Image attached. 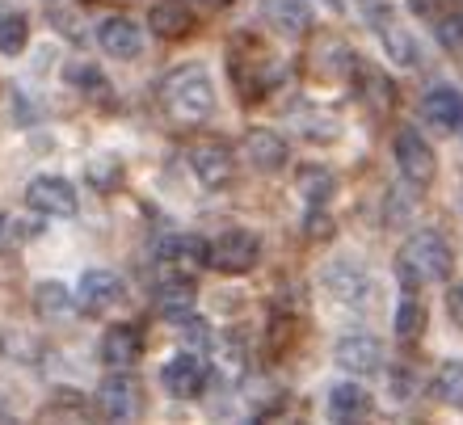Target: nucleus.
I'll list each match as a JSON object with an SVG mask.
<instances>
[{"label": "nucleus", "instance_id": "nucleus-28", "mask_svg": "<svg viewBox=\"0 0 463 425\" xmlns=\"http://www.w3.org/2000/svg\"><path fill=\"white\" fill-rule=\"evenodd\" d=\"M363 98H366V106L375 109V114H383V109L392 106V85L379 72H371V68H366V72H363Z\"/></svg>", "mask_w": 463, "mask_h": 425}, {"label": "nucleus", "instance_id": "nucleus-19", "mask_svg": "<svg viewBox=\"0 0 463 425\" xmlns=\"http://www.w3.org/2000/svg\"><path fill=\"white\" fill-rule=\"evenodd\" d=\"M160 261H165L169 269L190 274L194 266L207 261V244L198 241V236H169V241H160Z\"/></svg>", "mask_w": 463, "mask_h": 425}, {"label": "nucleus", "instance_id": "nucleus-11", "mask_svg": "<svg viewBox=\"0 0 463 425\" xmlns=\"http://www.w3.org/2000/svg\"><path fill=\"white\" fill-rule=\"evenodd\" d=\"M337 366H345L350 375H375L383 366V345L371 333H354V337L337 341Z\"/></svg>", "mask_w": 463, "mask_h": 425}, {"label": "nucleus", "instance_id": "nucleus-10", "mask_svg": "<svg viewBox=\"0 0 463 425\" xmlns=\"http://www.w3.org/2000/svg\"><path fill=\"white\" fill-rule=\"evenodd\" d=\"M25 203L38 215H55V219H72L76 215V190L63 177H34L25 190Z\"/></svg>", "mask_w": 463, "mask_h": 425}, {"label": "nucleus", "instance_id": "nucleus-3", "mask_svg": "<svg viewBox=\"0 0 463 425\" xmlns=\"http://www.w3.org/2000/svg\"><path fill=\"white\" fill-rule=\"evenodd\" d=\"M257 257H261V241L244 228H232V231H223L220 241L207 244V261L220 274H249L257 266Z\"/></svg>", "mask_w": 463, "mask_h": 425}, {"label": "nucleus", "instance_id": "nucleus-32", "mask_svg": "<svg viewBox=\"0 0 463 425\" xmlns=\"http://www.w3.org/2000/svg\"><path fill=\"white\" fill-rule=\"evenodd\" d=\"M447 312H451V320L463 328V282L451 287V295H447Z\"/></svg>", "mask_w": 463, "mask_h": 425}, {"label": "nucleus", "instance_id": "nucleus-4", "mask_svg": "<svg viewBox=\"0 0 463 425\" xmlns=\"http://www.w3.org/2000/svg\"><path fill=\"white\" fill-rule=\"evenodd\" d=\"M396 165H401L404 182L413 185V190H426L434 182V173H439V160H434L430 144L421 139V131H413V127L396 131Z\"/></svg>", "mask_w": 463, "mask_h": 425}, {"label": "nucleus", "instance_id": "nucleus-26", "mask_svg": "<svg viewBox=\"0 0 463 425\" xmlns=\"http://www.w3.org/2000/svg\"><path fill=\"white\" fill-rule=\"evenodd\" d=\"M34 307L43 312V316H63L68 307H72V299H68V287H60V282H38L34 291Z\"/></svg>", "mask_w": 463, "mask_h": 425}, {"label": "nucleus", "instance_id": "nucleus-31", "mask_svg": "<svg viewBox=\"0 0 463 425\" xmlns=\"http://www.w3.org/2000/svg\"><path fill=\"white\" fill-rule=\"evenodd\" d=\"M409 9H413L417 17H426V22H434L442 13V0H409Z\"/></svg>", "mask_w": 463, "mask_h": 425}, {"label": "nucleus", "instance_id": "nucleus-24", "mask_svg": "<svg viewBox=\"0 0 463 425\" xmlns=\"http://www.w3.org/2000/svg\"><path fill=\"white\" fill-rule=\"evenodd\" d=\"M434 396L451 409H463V363H442L434 375Z\"/></svg>", "mask_w": 463, "mask_h": 425}, {"label": "nucleus", "instance_id": "nucleus-7", "mask_svg": "<svg viewBox=\"0 0 463 425\" xmlns=\"http://www.w3.org/2000/svg\"><path fill=\"white\" fill-rule=\"evenodd\" d=\"M98 409H101V417H110V421H135V417H139V409H144L139 383H135L127 371H114L110 379H101Z\"/></svg>", "mask_w": 463, "mask_h": 425}, {"label": "nucleus", "instance_id": "nucleus-15", "mask_svg": "<svg viewBox=\"0 0 463 425\" xmlns=\"http://www.w3.org/2000/svg\"><path fill=\"white\" fill-rule=\"evenodd\" d=\"M139 350H144V341L139 333L127 325H114L106 337H101V363L110 366V371H127V366L139 363Z\"/></svg>", "mask_w": 463, "mask_h": 425}, {"label": "nucleus", "instance_id": "nucleus-8", "mask_svg": "<svg viewBox=\"0 0 463 425\" xmlns=\"http://www.w3.org/2000/svg\"><path fill=\"white\" fill-rule=\"evenodd\" d=\"M118 299H122V279L114 274V269H89L85 279L76 282V307L89 312V316L110 312Z\"/></svg>", "mask_w": 463, "mask_h": 425}, {"label": "nucleus", "instance_id": "nucleus-36", "mask_svg": "<svg viewBox=\"0 0 463 425\" xmlns=\"http://www.w3.org/2000/svg\"><path fill=\"white\" fill-rule=\"evenodd\" d=\"M459 135H463V127H459Z\"/></svg>", "mask_w": 463, "mask_h": 425}, {"label": "nucleus", "instance_id": "nucleus-1", "mask_svg": "<svg viewBox=\"0 0 463 425\" xmlns=\"http://www.w3.org/2000/svg\"><path fill=\"white\" fill-rule=\"evenodd\" d=\"M160 101L169 109L177 122L185 127H198V122H207L215 114V85H211V76L203 63H182V68H173L165 76V85H160Z\"/></svg>", "mask_w": 463, "mask_h": 425}, {"label": "nucleus", "instance_id": "nucleus-16", "mask_svg": "<svg viewBox=\"0 0 463 425\" xmlns=\"http://www.w3.org/2000/svg\"><path fill=\"white\" fill-rule=\"evenodd\" d=\"M147 25H152L156 38H185L194 30V13H190L185 0H160V5H152Z\"/></svg>", "mask_w": 463, "mask_h": 425}, {"label": "nucleus", "instance_id": "nucleus-22", "mask_svg": "<svg viewBox=\"0 0 463 425\" xmlns=\"http://www.w3.org/2000/svg\"><path fill=\"white\" fill-rule=\"evenodd\" d=\"M325 282H329V291L337 295V299H345V304H363L366 299V274L354 266H333L329 274H325Z\"/></svg>", "mask_w": 463, "mask_h": 425}, {"label": "nucleus", "instance_id": "nucleus-20", "mask_svg": "<svg viewBox=\"0 0 463 425\" xmlns=\"http://www.w3.org/2000/svg\"><path fill=\"white\" fill-rule=\"evenodd\" d=\"M371 413V396L358 383H337L329 392V417L333 421H358V417Z\"/></svg>", "mask_w": 463, "mask_h": 425}, {"label": "nucleus", "instance_id": "nucleus-12", "mask_svg": "<svg viewBox=\"0 0 463 425\" xmlns=\"http://www.w3.org/2000/svg\"><path fill=\"white\" fill-rule=\"evenodd\" d=\"M421 118L439 131H459L463 127V93L451 85H434L421 98Z\"/></svg>", "mask_w": 463, "mask_h": 425}, {"label": "nucleus", "instance_id": "nucleus-35", "mask_svg": "<svg viewBox=\"0 0 463 425\" xmlns=\"http://www.w3.org/2000/svg\"><path fill=\"white\" fill-rule=\"evenodd\" d=\"M366 5H371V0H363V9H366Z\"/></svg>", "mask_w": 463, "mask_h": 425}, {"label": "nucleus", "instance_id": "nucleus-27", "mask_svg": "<svg viewBox=\"0 0 463 425\" xmlns=\"http://www.w3.org/2000/svg\"><path fill=\"white\" fill-rule=\"evenodd\" d=\"M68 80H72L80 93H89V98H110V80H106L93 63H72V68H68Z\"/></svg>", "mask_w": 463, "mask_h": 425}, {"label": "nucleus", "instance_id": "nucleus-13", "mask_svg": "<svg viewBox=\"0 0 463 425\" xmlns=\"http://www.w3.org/2000/svg\"><path fill=\"white\" fill-rule=\"evenodd\" d=\"M244 156L249 165L261 173H279L287 165V139L279 131H266V127H253V131L244 135Z\"/></svg>", "mask_w": 463, "mask_h": 425}, {"label": "nucleus", "instance_id": "nucleus-2", "mask_svg": "<svg viewBox=\"0 0 463 425\" xmlns=\"http://www.w3.org/2000/svg\"><path fill=\"white\" fill-rule=\"evenodd\" d=\"M451 279V244L439 231H413L401 249V282L413 291L421 282Z\"/></svg>", "mask_w": 463, "mask_h": 425}, {"label": "nucleus", "instance_id": "nucleus-14", "mask_svg": "<svg viewBox=\"0 0 463 425\" xmlns=\"http://www.w3.org/2000/svg\"><path fill=\"white\" fill-rule=\"evenodd\" d=\"M98 42H101L106 55H114V60H135V55L144 51V34H139V25L127 22V17H110V22H101Z\"/></svg>", "mask_w": 463, "mask_h": 425}, {"label": "nucleus", "instance_id": "nucleus-6", "mask_svg": "<svg viewBox=\"0 0 463 425\" xmlns=\"http://www.w3.org/2000/svg\"><path fill=\"white\" fill-rule=\"evenodd\" d=\"M190 165H194L198 182L207 185V190H223L232 185L236 177V156H232V147L223 139H203V144L190 147Z\"/></svg>", "mask_w": 463, "mask_h": 425}, {"label": "nucleus", "instance_id": "nucleus-18", "mask_svg": "<svg viewBox=\"0 0 463 425\" xmlns=\"http://www.w3.org/2000/svg\"><path fill=\"white\" fill-rule=\"evenodd\" d=\"M291 122H295V131L304 135V139H312V144H329V139L342 135V122L333 118L329 109H317V106H295Z\"/></svg>", "mask_w": 463, "mask_h": 425}, {"label": "nucleus", "instance_id": "nucleus-17", "mask_svg": "<svg viewBox=\"0 0 463 425\" xmlns=\"http://www.w3.org/2000/svg\"><path fill=\"white\" fill-rule=\"evenodd\" d=\"M261 13L269 17L274 30H282V34H291V38L312 30V9H307L304 0H261Z\"/></svg>", "mask_w": 463, "mask_h": 425}, {"label": "nucleus", "instance_id": "nucleus-33", "mask_svg": "<svg viewBox=\"0 0 463 425\" xmlns=\"http://www.w3.org/2000/svg\"><path fill=\"white\" fill-rule=\"evenodd\" d=\"M194 9H203V13H215V9H228L232 0H190Z\"/></svg>", "mask_w": 463, "mask_h": 425}, {"label": "nucleus", "instance_id": "nucleus-21", "mask_svg": "<svg viewBox=\"0 0 463 425\" xmlns=\"http://www.w3.org/2000/svg\"><path fill=\"white\" fill-rule=\"evenodd\" d=\"M295 182H299V194H304L312 207H325L333 198V190H337V177H333L329 169H320V165H304Z\"/></svg>", "mask_w": 463, "mask_h": 425}, {"label": "nucleus", "instance_id": "nucleus-30", "mask_svg": "<svg viewBox=\"0 0 463 425\" xmlns=\"http://www.w3.org/2000/svg\"><path fill=\"white\" fill-rule=\"evenodd\" d=\"M413 388H417L413 371H392V396H396V401H409V396H413Z\"/></svg>", "mask_w": 463, "mask_h": 425}, {"label": "nucleus", "instance_id": "nucleus-25", "mask_svg": "<svg viewBox=\"0 0 463 425\" xmlns=\"http://www.w3.org/2000/svg\"><path fill=\"white\" fill-rule=\"evenodd\" d=\"M25 38H30V22L22 13H5L0 17V55H22Z\"/></svg>", "mask_w": 463, "mask_h": 425}, {"label": "nucleus", "instance_id": "nucleus-34", "mask_svg": "<svg viewBox=\"0 0 463 425\" xmlns=\"http://www.w3.org/2000/svg\"><path fill=\"white\" fill-rule=\"evenodd\" d=\"M325 5H329V9H337V13H342V5H345V0H325Z\"/></svg>", "mask_w": 463, "mask_h": 425}, {"label": "nucleus", "instance_id": "nucleus-5", "mask_svg": "<svg viewBox=\"0 0 463 425\" xmlns=\"http://www.w3.org/2000/svg\"><path fill=\"white\" fill-rule=\"evenodd\" d=\"M366 22H371V30L379 34V42H383V51H388L396 63H404V68H417V42H413V34L404 30L401 22H396V13L388 9V5H379V0H371L366 5Z\"/></svg>", "mask_w": 463, "mask_h": 425}, {"label": "nucleus", "instance_id": "nucleus-29", "mask_svg": "<svg viewBox=\"0 0 463 425\" xmlns=\"http://www.w3.org/2000/svg\"><path fill=\"white\" fill-rule=\"evenodd\" d=\"M434 25H439V38L447 51H463V17L459 13H439L434 17Z\"/></svg>", "mask_w": 463, "mask_h": 425}, {"label": "nucleus", "instance_id": "nucleus-9", "mask_svg": "<svg viewBox=\"0 0 463 425\" xmlns=\"http://www.w3.org/2000/svg\"><path fill=\"white\" fill-rule=\"evenodd\" d=\"M160 383H165V392L177 396V401H194V396H203V388H207V363H203L198 354H177L173 363H165Z\"/></svg>", "mask_w": 463, "mask_h": 425}, {"label": "nucleus", "instance_id": "nucleus-23", "mask_svg": "<svg viewBox=\"0 0 463 425\" xmlns=\"http://www.w3.org/2000/svg\"><path fill=\"white\" fill-rule=\"evenodd\" d=\"M421 333H426V307H421V299L413 291H404L401 304H396V337L417 341Z\"/></svg>", "mask_w": 463, "mask_h": 425}]
</instances>
